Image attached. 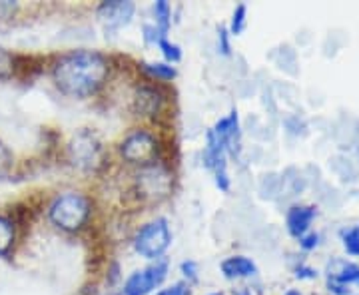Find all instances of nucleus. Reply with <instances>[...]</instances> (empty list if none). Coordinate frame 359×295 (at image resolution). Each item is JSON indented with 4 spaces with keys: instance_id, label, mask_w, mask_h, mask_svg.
I'll list each match as a JSON object with an SVG mask.
<instances>
[{
    "instance_id": "f257e3e1",
    "label": "nucleus",
    "mask_w": 359,
    "mask_h": 295,
    "mask_svg": "<svg viewBox=\"0 0 359 295\" xmlns=\"http://www.w3.org/2000/svg\"><path fill=\"white\" fill-rule=\"evenodd\" d=\"M54 82L72 98H88L100 90L108 78V62L98 52L80 50L66 54L54 66Z\"/></svg>"
},
{
    "instance_id": "f03ea898",
    "label": "nucleus",
    "mask_w": 359,
    "mask_h": 295,
    "mask_svg": "<svg viewBox=\"0 0 359 295\" xmlns=\"http://www.w3.org/2000/svg\"><path fill=\"white\" fill-rule=\"evenodd\" d=\"M90 216L88 198L80 193H65L54 200L50 205V219L60 230L76 231L80 230Z\"/></svg>"
},
{
    "instance_id": "7ed1b4c3",
    "label": "nucleus",
    "mask_w": 359,
    "mask_h": 295,
    "mask_svg": "<svg viewBox=\"0 0 359 295\" xmlns=\"http://www.w3.org/2000/svg\"><path fill=\"white\" fill-rule=\"evenodd\" d=\"M172 244V233L164 218L146 224L134 238V249L146 259H160Z\"/></svg>"
},
{
    "instance_id": "20e7f679",
    "label": "nucleus",
    "mask_w": 359,
    "mask_h": 295,
    "mask_svg": "<svg viewBox=\"0 0 359 295\" xmlns=\"http://www.w3.org/2000/svg\"><path fill=\"white\" fill-rule=\"evenodd\" d=\"M70 160L80 170H96L102 164V146L94 134L80 132L70 144Z\"/></svg>"
},
{
    "instance_id": "39448f33",
    "label": "nucleus",
    "mask_w": 359,
    "mask_h": 295,
    "mask_svg": "<svg viewBox=\"0 0 359 295\" xmlns=\"http://www.w3.org/2000/svg\"><path fill=\"white\" fill-rule=\"evenodd\" d=\"M168 261L166 259H156L154 266L146 270L136 271L128 277L124 285V295H148L154 291L160 283L166 280Z\"/></svg>"
},
{
    "instance_id": "423d86ee",
    "label": "nucleus",
    "mask_w": 359,
    "mask_h": 295,
    "mask_svg": "<svg viewBox=\"0 0 359 295\" xmlns=\"http://www.w3.org/2000/svg\"><path fill=\"white\" fill-rule=\"evenodd\" d=\"M158 154V144L148 132H134L122 144V156L132 164H152Z\"/></svg>"
},
{
    "instance_id": "0eeeda50",
    "label": "nucleus",
    "mask_w": 359,
    "mask_h": 295,
    "mask_svg": "<svg viewBox=\"0 0 359 295\" xmlns=\"http://www.w3.org/2000/svg\"><path fill=\"white\" fill-rule=\"evenodd\" d=\"M138 186H140L142 195L150 198L154 202V200L166 198L170 188H172V178L162 167H146L138 176Z\"/></svg>"
},
{
    "instance_id": "6e6552de",
    "label": "nucleus",
    "mask_w": 359,
    "mask_h": 295,
    "mask_svg": "<svg viewBox=\"0 0 359 295\" xmlns=\"http://www.w3.org/2000/svg\"><path fill=\"white\" fill-rule=\"evenodd\" d=\"M98 16L102 20L106 28L110 30H118L122 26H126L134 16V4L128 0H110V2H102L98 8Z\"/></svg>"
},
{
    "instance_id": "1a4fd4ad",
    "label": "nucleus",
    "mask_w": 359,
    "mask_h": 295,
    "mask_svg": "<svg viewBox=\"0 0 359 295\" xmlns=\"http://www.w3.org/2000/svg\"><path fill=\"white\" fill-rule=\"evenodd\" d=\"M359 283V268L347 261H335L334 266H330V287L337 295H346L344 289L346 283Z\"/></svg>"
},
{
    "instance_id": "9d476101",
    "label": "nucleus",
    "mask_w": 359,
    "mask_h": 295,
    "mask_svg": "<svg viewBox=\"0 0 359 295\" xmlns=\"http://www.w3.org/2000/svg\"><path fill=\"white\" fill-rule=\"evenodd\" d=\"M316 218V207H304V205H295L287 214V230L295 238H304V233L308 231L311 219Z\"/></svg>"
},
{
    "instance_id": "9b49d317",
    "label": "nucleus",
    "mask_w": 359,
    "mask_h": 295,
    "mask_svg": "<svg viewBox=\"0 0 359 295\" xmlns=\"http://www.w3.org/2000/svg\"><path fill=\"white\" fill-rule=\"evenodd\" d=\"M222 271L226 277H250V275H256V263L252 259H248L244 256H236V257H228L224 263H222Z\"/></svg>"
},
{
    "instance_id": "f8f14e48",
    "label": "nucleus",
    "mask_w": 359,
    "mask_h": 295,
    "mask_svg": "<svg viewBox=\"0 0 359 295\" xmlns=\"http://www.w3.org/2000/svg\"><path fill=\"white\" fill-rule=\"evenodd\" d=\"M136 110L144 116H152L160 110V104H162V98L160 94L154 90V88H140L136 92Z\"/></svg>"
},
{
    "instance_id": "ddd939ff",
    "label": "nucleus",
    "mask_w": 359,
    "mask_h": 295,
    "mask_svg": "<svg viewBox=\"0 0 359 295\" xmlns=\"http://www.w3.org/2000/svg\"><path fill=\"white\" fill-rule=\"evenodd\" d=\"M14 224L8 218L0 216V257H6L11 254L14 245Z\"/></svg>"
},
{
    "instance_id": "4468645a",
    "label": "nucleus",
    "mask_w": 359,
    "mask_h": 295,
    "mask_svg": "<svg viewBox=\"0 0 359 295\" xmlns=\"http://www.w3.org/2000/svg\"><path fill=\"white\" fill-rule=\"evenodd\" d=\"M154 14H156V22H158V30L162 36L168 34V28H170V22H172V8L168 4L166 0H158L154 4Z\"/></svg>"
},
{
    "instance_id": "2eb2a0df",
    "label": "nucleus",
    "mask_w": 359,
    "mask_h": 295,
    "mask_svg": "<svg viewBox=\"0 0 359 295\" xmlns=\"http://www.w3.org/2000/svg\"><path fill=\"white\" fill-rule=\"evenodd\" d=\"M144 72L146 74H150L152 78H160V80H172V78H176V68L170 64H144Z\"/></svg>"
},
{
    "instance_id": "dca6fc26",
    "label": "nucleus",
    "mask_w": 359,
    "mask_h": 295,
    "mask_svg": "<svg viewBox=\"0 0 359 295\" xmlns=\"http://www.w3.org/2000/svg\"><path fill=\"white\" fill-rule=\"evenodd\" d=\"M158 46H160V50H162V54H164V58H166L168 62H180V60H182V50H180V46L178 44H172L166 36L160 39Z\"/></svg>"
},
{
    "instance_id": "f3484780",
    "label": "nucleus",
    "mask_w": 359,
    "mask_h": 295,
    "mask_svg": "<svg viewBox=\"0 0 359 295\" xmlns=\"http://www.w3.org/2000/svg\"><path fill=\"white\" fill-rule=\"evenodd\" d=\"M13 166H14L13 152H11V150L0 142V180H2V178H6V176H11Z\"/></svg>"
},
{
    "instance_id": "a211bd4d",
    "label": "nucleus",
    "mask_w": 359,
    "mask_h": 295,
    "mask_svg": "<svg viewBox=\"0 0 359 295\" xmlns=\"http://www.w3.org/2000/svg\"><path fill=\"white\" fill-rule=\"evenodd\" d=\"M245 13H248L245 4H238V6H236V11H233V16H231V25H230L231 34H240V32L244 30Z\"/></svg>"
},
{
    "instance_id": "6ab92c4d",
    "label": "nucleus",
    "mask_w": 359,
    "mask_h": 295,
    "mask_svg": "<svg viewBox=\"0 0 359 295\" xmlns=\"http://www.w3.org/2000/svg\"><path fill=\"white\" fill-rule=\"evenodd\" d=\"M13 72H14L13 54H8L4 48H0V80H8V78L13 76Z\"/></svg>"
},
{
    "instance_id": "aec40b11",
    "label": "nucleus",
    "mask_w": 359,
    "mask_h": 295,
    "mask_svg": "<svg viewBox=\"0 0 359 295\" xmlns=\"http://www.w3.org/2000/svg\"><path fill=\"white\" fill-rule=\"evenodd\" d=\"M344 245L349 254L353 256H359V226L353 228V230L344 231Z\"/></svg>"
},
{
    "instance_id": "412c9836",
    "label": "nucleus",
    "mask_w": 359,
    "mask_h": 295,
    "mask_svg": "<svg viewBox=\"0 0 359 295\" xmlns=\"http://www.w3.org/2000/svg\"><path fill=\"white\" fill-rule=\"evenodd\" d=\"M156 295H190V287L186 283H176V285H172L168 289H162L160 294Z\"/></svg>"
},
{
    "instance_id": "4be33fe9",
    "label": "nucleus",
    "mask_w": 359,
    "mask_h": 295,
    "mask_svg": "<svg viewBox=\"0 0 359 295\" xmlns=\"http://www.w3.org/2000/svg\"><path fill=\"white\" fill-rule=\"evenodd\" d=\"M218 48L222 54H230V42H228V30L219 28L218 30Z\"/></svg>"
},
{
    "instance_id": "5701e85b",
    "label": "nucleus",
    "mask_w": 359,
    "mask_h": 295,
    "mask_svg": "<svg viewBox=\"0 0 359 295\" xmlns=\"http://www.w3.org/2000/svg\"><path fill=\"white\" fill-rule=\"evenodd\" d=\"M182 271H184V275L186 277H190V280H196V263L194 261H184L182 263Z\"/></svg>"
},
{
    "instance_id": "b1692460",
    "label": "nucleus",
    "mask_w": 359,
    "mask_h": 295,
    "mask_svg": "<svg viewBox=\"0 0 359 295\" xmlns=\"http://www.w3.org/2000/svg\"><path fill=\"white\" fill-rule=\"evenodd\" d=\"M320 242V238L316 235V233H311V235H306V238H302V247H306V249H313L316 245Z\"/></svg>"
},
{
    "instance_id": "393cba45",
    "label": "nucleus",
    "mask_w": 359,
    "mask_h": 295,
    "mask_svg": "<svg viewBox=\"0 0 359 295\" xmlns=\"http://www.w3.org/2000/svg\"><path fill=\"white\" fill-rule=\"evenodd\" d=\"M318 273L313 270H308V268H302V270H297V277H316Z\"/></svg>"
},
{
    "instance_id": "a878e982",
    "label": "nucleus",
    "mask_w": 359,
    "mask_h": 295,
    "mask_svg": "<svg viewBox=\"0 0 359 295\" xmlns=\"http://www.w3.org/2000/svg\"><path fill=\"white\" fill-rule=\"evenodd\" d=\"M236 295H252V294H250V291H238Z\"/></svg>"
},
{
    "instance_id": "bb28decb",
    "label": "nucleus",
    "mask_w": 359,
    "mask_h": 295,
    "mask_svg": "<svg viewBox=\"0 0 359 295\" xmlns=\"http://www.w3.org/2000/svg\"><path fill=\"white\" fill-rule=\"evenodd\" d=\"M285 295H299V291H287Z\"/></svg>"
},
{
    "instance_id": "cd10ccee",
    "label": "nucleus",
    "mask_w": 359,
    "mask_h": 295,
    "mask_svg": "<svg viewBox=\"0 0 359 295\" xmlns=\"http://www.w3.org/2000/svg\"><path fill=\"white\" fill-rule=\"evenodd\" d=\"M212 295H222V294H212Z\"/></svg>"
}]
</instances>
